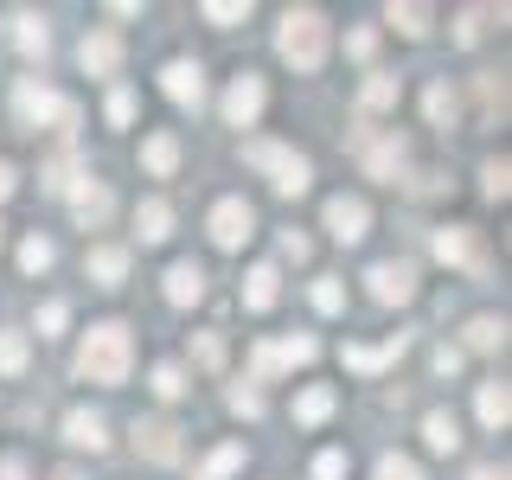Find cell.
<instances>
[{
	"label": "cell",
	"mask_w": 512,
	"mask_h": 480,
	"mask_svg": "<svg viewBox=\"0 0 512 480\" xmlns=\"http://www.w3.org/2000/svg\"><path fill=\"white\" fill-rule=\"evenodd\" d=\"M77 378H90V384H122L128 378V327H122V320H103V327L84 333Z\"/></svg>",
	"instance_id": "obj_1"
},
{
	"label": "cell",
	"mask_w": 512,
	"mask_h": 480,
	"mask_svg": "<svg viewBox=\"0 0 512 480\" xmlns=\"http://www.w3.org/2000/svg\"><path fill=\"white\" fill-rule=\"evenodd\" d=\"M276 52L295 64V71H320L327 64V20L314 7H288L282 32H276Z\"/></svg>",
	"instance_id": "obj_2"
},
{
	"label": "cell",
	"mask_w": 512,
	"mask_h": 480,
	"mask_svg": "<svg viewBox=\"0 0 512 480\" xmlns=\"http://www.w3.org/2000/svg\"><path fill=\"white\" fill-rule=\"evenodd\" d=\"M244 160H250L256 173H269V186H276V192H308V180H314L308 154L282 148V141H244Z\"/></svg>",
	"instance_id": "obj_3"
},
{
	"label": "cell",
	"mask_w": 512,
	"mask_h": 480,
	"mask_svg": "<svg viewBox=\"0 0 512 480\" xmlns=\"http://www.w3.org/2000/svg\"><path fill=\"white\" fill-rule=\"evenodd\" d=\"M13 109H20V122H26V128H32V122H39V128H77V103H71V96L32 84V77H26L20 90H13Z\"/></svg>",
	"instance_id": "obj_4"
},
{
	"label": "cell",
	"mask_w": 512,
	"mask_h": 480,
	"mask_svg": "<svg viewBox=\"0 0 512 480\" xmlns=\"http://www.w3.org/2000/svg\"><path fill=\"white\" fill-rule=\"evenodd\" d=\"M352 154L365 160V173H372V180H397V167H404V135L391 128V135L372 141V135L359 128V135H352Z\"/></svg>",
	"instance_id": "obj_5"
},
{
	"label": "cell",
	"mask_w": 512,
	"mask_h": 480,
	"mask_svg": "<svg viewBox=\"0 0 512 480\" xmlns=\"http://www.w3.org/2000/svg\"><path fill=\"white\" fill-rule=\"evenodd\" d=\"M263 103H269V90H263V77H256V71L231 77V90H224V122H231V128H250L256 116H263Z\"/></svg>",
	"instance_id": "obj_6"
},
{
	"label": "cell",
	"mask_w": 512,
	"mask_h": 480,
	"mask_svg": "<svg viewBox=\"0 0 512 480\" xmlns=\"http://www.w3.org/2000/svg\"><path fill=\"white\" fill-rule=\"evenodd\" d=\"M314 352H320V346L308 340V333H301V340H263V346L250 352V372H256V378H276L282 365H308Z\"/></svg>",
	"instance_id": "obj_7"
},
{
	"label": "cell",
	"mask_w": 512,
	"mask_h": 480,
	"mask_svg": "<svg viewBox=\"0 0 512 480\" xmlns=\"http://www.w3.org/2000/svg\"><path fill=\"white\" fill-rule=\"evenodd\" d=\"M327 231L340 237V244H359V237L372 231V205H365V199H352V192L327 199Z\"/></svg>",
	"instance_id": "obj_8"
},
{
	"label": "cell",
	"mask_w": 512,
	"mask_h": 480,
	"mask_svg": "<svg viewBox=\"0 0 512 480\" xmlns=\"http://www.w3.org/2000/svg\"><path fill=\"white\" fill-rule=\"evenodd\" d=\"M250 231H256V212H250L244 199H224L218 212H212V244H218V250L250 244Z\"/></svg>",
	"instance_id": "obj_9"
},
{
	"label": "cell",
	"mask_w": 512,
	"mask_h": 480,
	"mask_svg": "<svg viewBox=\"0 0 512 480\" xmlns=\"http://www.w3.org/2000/svg\"><path fill=\"white\" fill-rule=\"evenodd\" d=\"M71 212H77V224H84V231H96V224H109V212H116V199H109V186L103 180H77L71 186Z\"/></svg>",
	"instance_id": "obj_10"
},
{
	"label": "cell",
	"mask_w": 512,
	"mask_h": 480,
	"mask_svg": "<svg viewBox=\"0 0 512 480\" xmlns=\"http://www.w3.org/2000/svg\"><path fill=\"white\" fill-rule=\"evenodd\" d=\"M135 448L148 461H180V429H173L167 416H141V423H135Z\"/></svg>",
	"instance_id": "obj_11"
},
{
	"label": "cell",
	"mask_w": 512,
	"mask_h": 480,
	"mask_svg": "<svg viewBox=\"0 0 512 480\" xmlns=\"http://www.w3.org/2000/svg\"><path fill=\"white\" fill-rule=\"evenodd\" d=\"M77 64H84L90 77H116L122 71V39L116 32H90V39L77 45Z\"/></svg>",
	"instance_id": "obj_12"
},
{
	"label": "cell",
	"mask_w": 512,
	"mask_h": 480,
	"mask_svg": "<svg viewBox=\"0 0 512 480\" xmlns=\"http://www.w3.org/2000/svg\"><path fill=\"white\" fill-rule=\"evenodd\" d=\"M160 90H167L180 109H199V103H205V71L180 58V64H167V71H160Z\"/></svg>",
	"instance_id": "obj_13"
},
{
	"label": "cell",
	"mask_w": 512,
	"mask_h": 480,
	"mask_svg": "<svg viewBox=\"0 0 512 480\" xmlns=\"http://www.w3.org/2000/svg\"><path fill=\"white\" fill-rule=\"evenodd\" d=\"M372 295L384 301V308L410 301V295H416V269H410V263H378V269H372Z\"/></svg>",
	"instance_id": "obj_14"
},
{
	"label": "cell",
	"mask_w": 512,
	"mask_h": 480,
	"mask_svg": "<svg viewBox=\"0 0 512 480\" xmlns=\"http://www.w3.org/2000/svg\"><path fill=\"white\" fill-rule=\"evenodd\" d=\"M64 442H71V448H90V455H103V448H109V423H103L96 410H71V416H64Z\"/></svg>",
	"instance_id": "obj_15"
},
{
	"label": "cell",
	"mask_w": 512,
	"mask_h": 480,
	"mask_svg": "<svg viewBox=\"0 0 512 480\" xmlns=\"http://www.w3.org/2000/svg\"><path fill=\"white\" fill-rule=\"evenodd\" d=\"M84 269H90L103 288H116V282L128 276V250H122V244H96V250L84 256Z\"/></svg>",
	"instance_id": "obj_16"
},
{
	"label": "cell",
	"mask_w": 512,
	"mask_h": 480,
	"mask_svg": "<svg viewBox=\"0 0 512 480\" xmlns=\"http://www.w3.org/2000/svg\"><path fill=\"white\" fill-rule=\"evenodd\" d=\"M141 167H148L154 180H173V167H180V141H173V135H148V141H141Z\"/></svg>",
	"instance_id": "obj_17"
},
{
	"label": "cell",
	"mask_w": 512,
	"mask_h": 480,
	"mask_svg": "<svg viewBox=\"0 0 512 480\" xmlns=\"http://www.w3.org/2000/svg\"><path fill=\"white\" fill-rule=\"evenodd\" d=\"M199 295H205L199 263H173V269H167V301H173V308H192Z\"/></svg>",
	"instance_id": "obj_18"
},
{
	"label": "cell",
	"mask_w": 512,
	"mask_h": 480,
	"mask_svg": "<svg viewBox=\"0 0 512 480\" xmlns=\"http://www.w3.org/2000/svg\"><path fill=\"white\" fill-rule=\"evenodd\" d=\"M276 282H282L276 269H269V263H256L250 276H244V308H256V314H263V308H276V295H282Z\"/></svg>",
	"instance_id": "obj_19"
},
{
	"label": "cell",
	"mask_w": 512,
	"mask_h": 480,
	"mask_svg": "<svg viewBox=\"0 0 512 480\" xmlns=\"http://www.w3.org/2000/svg\"><path fill=\"white\" fill-rule=\"evenodd\" d=\"M135 231H141V244H160V237L173 231V205H167V199H141Z\"/></svg>",
	"instance_id": "obj_20"
},
{
	"label": "cell",
	"mask_w": 512,
	"mask_h": 480,
	"mask_svg": "<svg viewBox=\"0 0 512 480\" xmlns=\"http://www.w3.org/2000/svg\"><path fill=\"white\" fill-rule=\"evenodd\" d=\"M423 109H429V122H436V128H442V135H448V128H455V116H461V103H455V90H448V84H442V77H436V84H429V90H423Z\"/></svg>",
	"instance_id": "obj_21"
},
{
	"label": "cell",
	"mask_w": 512,
	"mask_h": 480,
	"mask_svg": "<svg viewBox=\"0 0 512 480\" xmlns=\"http://www.w3.org/2000/svg\"><path fill=\"white\" fill-rule=\"evenodd\" d=\"M404 346H410L404 333H391V340H384L378 352H372V346H346V365H352V372H378V365H384V359H397Z\"/></svg>",
	"instance_id": "obj_22"
},
{
	"label": "cell",
	"mask_w": 512,
	"mask_h": 480,
	"mask_svg": "<svg viewBox=\"0 0 512 480\" xmlns=\"http://www.w3.org/2000/svg\"><path fill=\"white\" fill-rule=\"evenodd\" d=\"M474 410H480V423H487V429H506V416H512V397H506V384H480Z\"/></svg>",
	"instance_id": "obj_23"
},
{
	"label": "cell",
	"mask_w": 512,
	"mask_h": 480,
	"mask_svg": "<svg viewBox=\"0 0 512 480\" xmlns=\"http://www.w3.org/2000/svg\"><path fill=\"white\" fill-rule=\"evenodd\" d=\"M13 45H20L26 58H45V52H52V32H45V20L20 13V20H13Z\"/></svg>",
	"instance_id": "obj_24"
},
{
	"label": "cell",
	"mask_w": 512,
	"mask_h": 480,
	"mask_svg": "<svg viewBox=\"0 0 512 480\" xmlns=\"http://www.w3.org/2000/svg\"><path fill=\"white\" fill-rule=\"evenodd\" d=\"M423 436H429L436 455H455V448H461V429H455V416H448V410H429L423 416Z\"/></svg>",
	"instance_id": "obj_25"
},
{
	"label": "cell",
	"mask_w": 512,
	"mask_h": 480,
	"mask_svg": "<svg viewBox=\"0 0 512 480\" xmlns=\"http://www.w3.org/2000/svg\"><path fill=\"white\" fill-rule=\"evenodd\" d=\"M237 468H244V442H224V448H212V455H205L199 480H231Z\"/></svg>",
	"instance_id": "obj_26"
},
{
	"label": "cell",
	"mask_w": 512,
	"mask_h": 480,
	"mask_svg": "<svg viewBox=\"0 0 512 480\" xmlns=\"http://www.w3.org/2000/svg\"><path fill=\"white\" fill-rule=\"evenodd\" d=\"M468 346H474V352H500V346H506V320L474 314V320H468Z\"/></svg>",
	"instance_id": "obj_27"
},
{
	"label": "cell",
	"mask_w": 512,
	"mask_h": 480,
	"mask_svg": "<svg viewBox=\"0 0 512 480\" xmlns=\"http://www.w3.org/2000/svg\"><path fill=\"white\" fill-rule=\"evenodd\" d=\"M327 416H333V391H327V384H314V391L295 397V423H327Z\"/></svg>",
	"instance_id": "obj_28"
},
{
	"label": "cell",
	"mask_w": 512,
	"mask_h": 480,
	"mask_svg": "<svg viewBox=\"0 0 512 480\" xmlns=\"http://www.w3.org/2000/svg\"><path fill=\"white\" fill-rule=\"evenodd\" d=\"M436 256H442V263H480V256H474V237L468 231H436Z\"/></svg>",
	"instance_id": "obj_29"
},
{
	"label": "cell",
	"mask_w": 512,
	"mask_h": 480,
	"mask_svg": "<svg viewBox=\"0 0 512 480\" xmlns=\"http://www.w3.org/2000/svg\"><path fill=\"white\" fill-rule=\"evenodd\" d=\"M52 237H39V231H32L26 237V244H20V269H26V276H39V269H52Z\"/></svg>",
	"instance_id": "obj_30"
},
{
	"label": "cell",
	"mask_w": 512,
	"mask_h": 480,
	"mask_svg": "<svg viewBox=\"0 0 512 480\" xmlns=\"http://www.w3.org/2000/svg\"><path fill=\"white\" fill-rule=\"evenodd\" d=\"M397 103V77H372V84L359 90V109L365 116H378V109H391Z\"/></svg>",
	"instance_id": "obj_31"
},
{
	"label": "cell",
	"mask_w": 512,
	"mask_h": 480,
	"mask_svg": "<svg viewBox=\"0 0 512 480\" xmlns=\"http://www.w3.org/2000/svg\"><path fill=\"white\" fill-rule=\"evenodd\" d=\"M71 186H77V160L71 154L45 160V192H71Z\"/></svg>",
	"instance_id": "obj_32"
},
{
	"label": "cell",
	"mask_w": 512,
	"mask_h": 480,
	"mask_svg": "<svg viewBox=\"0 0 512 480\" xmlns=\"http://www.w3.org/2000/svg\"><path fill=\"white\" fill-rule=\"evenodd\" d=\"M0 372H26V333H0Z\"/></svg>",
	"instance_id": "obj_33"
},
{
	"label": "cell",
	"mask_w": 512,
	"mask_h": 480,
	"mask_svg": "<svg viewBox=\"0 0 512 480\" xmlns=\"http://www.w3.org/2000/svg\"><path fill=\"white\" fill-rule=\"evenodd\" d=\"M250 13V0H205V20L212 26H237Z\"/></svg>",
	"instance_id": "obj_34"
},
{
	"label": "cell",
	"mask_w": 512,
	"mask_h": 480,
	"mask_svg": "<svg viewBox=\"0 0 512 480\" xmlns=\"http://www.w3.org/2000/svg\"><path fill=\"white\" fill-rule=\"evenodd\" d=\"M391 26H404L410 39H423V32H429V7H391Z\"/></svg>",
	"instance_id": "obj_35"
},
{
	"label": "cell",
	"mask_w": 512,
	"mask_h": 480,
	"mask_svg": "<svg viewBox=\"0 0 512 480\" xmlns=\"http://www.w3.org/2000/svg\"><path fill=\"white\" fill-rule=\"evenodd\" d=\"M378 480H423V468H416L410 455H384L378 461Z\"/></svg>",
	"instance_id": "obj_36"
},
{
	"label": "cell",
	"mask_w": 512,
	"mask_h": 480,
	"mask_svg": "<svg viewBox=\"0 0 512 480\" xmlns=\"http://www.w3.org/2000/svg\"><path fill=\"white\" fill-rule=\"evenodd\" d=\"M314 308H320V314H340V308H346V295H340V282H333V276L314 282Z\"/></svg>",
	"instance_id": "obj_37"
},
{
	"label": "cell",
	"mask_w": 512,
	"mask_h": 480,
	"mask_svg": "<svg viewBox=\"0 0 512 480\" xmlns=\"http://www.w3.org/2000/svg\"><path fill=\"white\" fill-rule=\"evenodd\" d=\"M109 122H116V128H128V122H135V90H109Z\"/></svg>",
	"instance_id": "obj_38"
},
{
	"label": "cell",
	"mask_w": 512,
	"mask_h": 480,
	"mask_svg": "<svg viewBox=\"0 0 512 480\" xmlns=\"http://www.w3.org/2000/svg\"><path fill=\"white\" fill-rule=\"evenodd\" d=\"M180 391H186L180 365H154V397H180Z\"/></svg>",
	"instance_id": "obj_39"
},
{
	"label": "cell",
	"mask_w": 512,
	"mask_h": 480,
	"mask_svg": "<svg viewBox=\"0 0 512 480\" xmlns=\"http://www.w3.org/2000/svg\"><path fill=\"white\" fill-rule=\"evenodd\" d=\"M346 474V455L340 448H327V455H314V480H340Z\"/></svg>",
	"instance_id": "obj_40"
},
{
	"label": "cell",
	"mask_w": 512,
	"mask_h": 480,
	"mask_svg": "<svg viewBox=\"0 0 512 480\" xmlns=\"http://www.w3.org/2000/svg\"><path fill=\"white\" fill-rule=\"evenodd\" d=\"M64 320H71V308H64V301H45V308H39V333H64Z\"/></svg>",
	"instance_id": "obj_41"
},
{
	"label": "cell",
	"mask_w": 512,
	"mask_h": 480,
	"mask_svg": "<svg viewBox=\"0 0 512 480\" xmlns=\"http://www.w3.org/2000/svg\"><path fill=\"white\" fill-rule=\"evenodd\" d=\"M192 352H199V365H205V372H218V365H224V346L212 340V333H199V346H192Z\"/></svg>",
	"instance_id": "obj_42"
},
{
	"label": "cell",
	"mask_w": 512,
	"mask_h": 480,
	"mask_svg": "<svg viewBox=\"0 0 512 480\" xmlns=\"http://www.w3.org/2000/svg\"><path fill=\"white\" fill-rule=\"evenodd\" d=\"M480 180H487V199H506V160H487Z\"/></svg>",
	"instance_id": "obj_43"
},
{
	"label": "cell",
	"mask_w": 512,
	"mask_h": 480,
	"mask_svg": "<svg viewBox=\"0 0 512 480\" xmlns=\"http://www.w3.org/2000/svg\"><path fill=\"white\" fill-rule=\"evenodd\" d=\"M346 52H352V58H372V52H378V32H365V26H359V32L346 39Z\"/></svg>",
	"instance_id": "obj_44"
},
{
	"label": "cell",
	"mask_w": 512,
	"mask_h": 480,
	"mask_svg": "<svg viewBox=\"0 0 512 480\" xmlns=\"http://www.w3.org/2000/svg\"><path fill=\"white\" fill-rule=\"evenodd\" d=\"M231 410L237 416H263V397H256V391H231Z\"/></svg>",
	"instance_id": "obj_45"
},
{
	"label": "cell",
	"mask_w": 512,
	"mask_h": 480,
	"mask_svg": "<svg viewBox=\"0 0 512 480\" xmlns=\"http://www.w3.org/2000/svg\"><path fill=\"white\" fill-rule=\"evenodd\" d=\"M282 250L295 256V263H308V237H301V231H282Z\"/></svg>",
	"instance_id": "obj_46"
},
{
	"label": "cell",
	"mask_w": 512,
	"mask_h": 480,
	"mask_svg": "<svg viewBox=\"0 0 512 480\" xmlns=\"http://www.w3.org/2000/svg\"><path fill=\"white\" fill-rule=\"evenodd\" d=\"M436 372H442V378H455V372H461V352H455V346H442V352H436Z\"/></svg>",
	"instance_id": "obj_47"
},
{
	"label": "cell",
	"mask_w": 512,
	"mask_h": 480,
	"mask_svg": "<svg viewBox=\"0 0 512 480\" xmlns=\"http://www.w3.org/2000/svg\"><path fill=\"white\" fill-rule=\"evenodd\" d=\"M13 186H20V173H13L7 160H0V199H13Z\"/></svg>",
	"instance_id": "obj_48"
},
{
	"label": "cell",
	"mask_w": 512,
	"mask_h": 480,
	"mask_svg": "<svg viewBox=\"0 0 512 480\" xmlns=\"http://www.w3.org/2000/svg\"><path fill=\"white\" fill-rule=\"evenodd\" d=\"M0 480H26V468L20 461H0Z\"/></svg>",
	"instance_id": "obj_49"
},
{
	"label": "cell",
	"mask_w": 512,
	"mask_h": 480,
	"mask_svg": "<svg viewBox=\"0 0 512 480\" xmlns=\"http://www.w3.org/2000/svg\"><path fill=\"white\" fill-rule=\"evenodd\" d=\"M474 480H506V474H500V468H480V474H474Z\"/></svg>",
	"instance_id": "obj_50"
},
{
	"label": "cell",
	"mask_w": 512,
	"mask_h": 480,
	"mask_svg": "<svg viewBox=\"0 0 512 480\" xmlns=\"http://www.w3.org/2000/svg\"><path fill=\"white\" fill-rule=\"evenodd\" d=\"M52 480H84V474H77V468H58V474H52Z\"/></svg>",
	"instance_id": "obj_51"
}]
</instances>
